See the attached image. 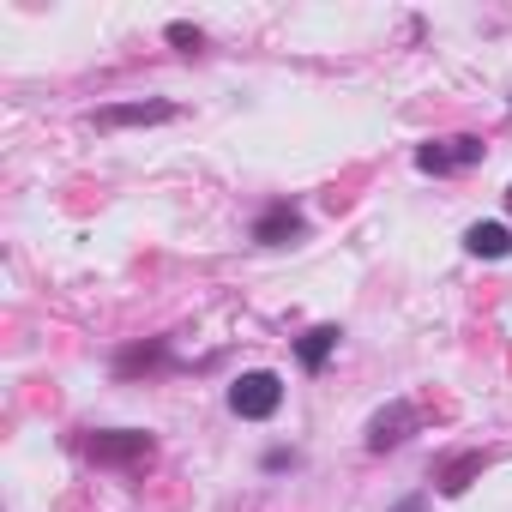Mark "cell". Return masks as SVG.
<instances>
[{
  "label": "cell",
  "mask_w": 512,
  "mask_h": 512,
  "mask_svg": "<svg viewBox=\"0 0 512 512\" xmlns=\"http://www.w3.org/2000/svg\"><path fill=\"white\" fill-rule=\"evenodd\" d=\"M79 446H85L91 464H115V470H133V464H145V458L157 452V440H151L145 428H97V434H85Z\"/></svg>",
  "instance_id": "obj_3"
},
{
  "label": "cell",
  "mask_w": 512,
  "mask_h": 512,
  "mask_svg": "<svg viewBox=\"0 0 512 512\" xmlns=\"http://www.w3.org/2000/svg\"><path fill=\"white\" fill-rule=\"evenodd\" d=\"M392 512H428V494L416 488V494H404V500H392Z\"/></svg>",
  "instance_id": "obj_13"
},
{
  "label": "cell",
  "mask_w": 512,
  "mask_h": 512,
  "mask_svg": "<svg viewBox=\"0 0 512 512\" xmlns=\"http://www.w3.org/2000/svg\"><path fill=\"white\" fill-rule=\"evenodd\" d=\"M338 344H344V326H308L302 338H296V362H302V374H326V362L338 356Z\"/></svg>",
  "instance_id": "obj_9"
},
{
  "label": "cell",
  "mask_w": 512,
  "mask_h": 512,
  "mask_svg": "<svg viewBox=\"0 0 512 512\" xmlns=\"http://www.w3.org/2000/svg\"><path fill=\"white\" fill-rule=\"evenodd\" d=\"M223 398H229V416H241V422H272L284 410V374L278 368H247V374L229 380Z\"/></svg>",
  "instance_id": "obj_1"
},
{
  "label": "cell",
  "mask_w": 512,
  "mask_h": 512,
  "mask_svg": "<svg viewBox=\"0 0 512 512\" xmlns=\"http://www.w3.org/2000/svg\"><path fill=\"white\" fill-rule=\"evenodd\" d=\"M302 235H308V217H302L296 199H266L260 217H253V229H247L253 247H296Z\"/></svg>",
  "instance_id": "obj_5"
},
{
  "label": "cell",
  "mask_w": 512,
  "mask_h": 512,
  "mask_svg": "<svg viewBox=\"0 0 512 512\" xmlns=\"http://www.w3.org/2000/svg\"><path fill=\"white\" fill-rule=\"evenodd\" d=\"M260 470H266V476H284V470H302V452H296V446H266V452H260Z\"/></svg>",
  "instance_id": "obj_12"
},
{
  "label": "cell",
  "mask_w": 512,
  "mask_h": 512,
  "mask_svg": "<svg viewBox=\"0 0 512 512\" xmlns=\"http://www.w3.org/2000/svg\"><path fill=\"white\" fill-rule=\"evenodd\" d=\"M163 37H169V49H181V55H199V49H205V31H199V25H187V19L163 25Z\"/></svg>",
  "instance_id": "obj_11"
},
{
  "label": "cell",
  "mask_w": 512,
  "mask_h": 512,
  "mask_svg": "<svg viewBox=\"0 0 512 512\" xmlns=\"http://www.w3.org/2000/svg\"><path fill=\"white\" fill-rule=\"evenodd\" d=\"M169 121H181V103H169V97H139V103L91 109V127H103V133H115V127H169Z\"/></svg>",
  "instance_id": "obj_6"
},
{
  "label": "cell",
  "mask_w": 512,
  "mask_h": 512,
  "mask_svg": "<svg viewBox=\"0 0 512 512\" xmlns=\"http://www.w3.org/2000/svg\"><path fill=\"white\" fill-rule=\"evenodd\" d=\"M464 253L470 260H512V223H470Z\"/></svg>",
  "instance_id": "obj_10"
},
{
  "label": "cell",
  "mask_w": 512,
  "mask_h": 512,
  "mask_svg": "<svg viewBox=\"0 0 512 512\" xmlns=\"http://www.w3.org/2000/svg\"><path fill=\"white\" fill-rule=\"evenodd\" d=\"M506 217H512V187H506Z\"/></svg>",
  "instance_id": "obj_14"
},
{
  "label": "cell",
  "mask_w": 512,
  "mask_h": 512,
  "mask_svg": "<svg viewBox=\"0 0 512 512\" xmlns=\"http://www.w3.org/2000/svg\"><path fill=\"white\" fill-rule=\"evenodd\" d=\"M482 157H488L482 133H446V139H422V145H416V169H422V175H464V169H476Z\"/></svg>",
  "instance_id": "obj_2"
},
{
  "label": "cell",
  "mask_w": 512,
  "mask_h": 512,
  "mask_svg": "<svg viewBox=\"0 0 512 512\" xmlns=\"http://www.w3.org/2000/svg\"><path fill=\"white\" fill-rule=\"evenodd\" d=\"M410 434H422V410H416L410 398H392V404H380V410L368 416L362 446H368V452H398Z\"/></svg>",
  "instance_id": "obj_4"
},
{
  "label": "cell",
  "mask_w": 512,
  "mask_h": 512,
  "mask_svg": "<svg viewBox=\"0 0 512 512\" xmlns=\"http://www.w3.org/2000/svg\"><path fill=\"white\" fill-rule=\"evenodd\" d=\"M488 458H494V452H482V446H470V452H452V458H440V464H434V488H440L446 500H458V494H464V488H470V482H476V476L488 470Z\"/></svg>",
  "instance_id": "obj_8"
},
{
  "label": "cell",
  "mask_w": 512,
  "mask_h": 512,
  "mask_svg": "<svg viewBox=\"0 0 512 512\" xmlns=\"http://www.w3.org/2000/svg\"><path fill=\"white\" fill-rule=\"evenodd\" d=\"M115 380H151V374H175L181 362H175V350H169V338H145V344H127V350H115Z\"/></svg>",
  "instance_id": "obj_7"
}]
</instances>
